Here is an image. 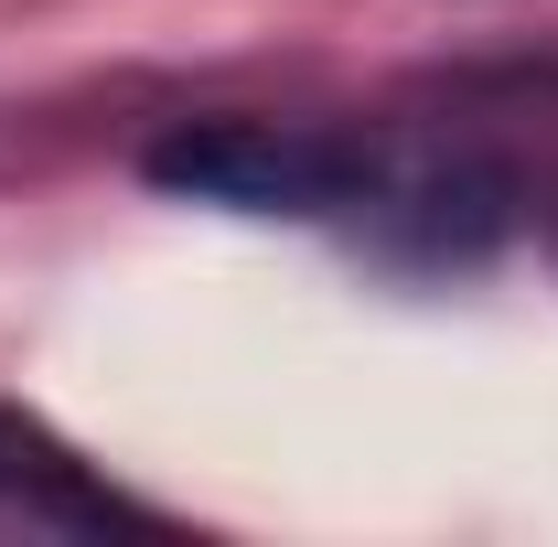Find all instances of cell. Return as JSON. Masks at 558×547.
Wrapping results in <instances>:
<instances>
[{
  "label": "cell",
  "mask_w": 558,
  "mask_h": 547,
  "mask_svg": "<svg viewBox=\"0 0 558 547\" xmlns=\"http://www.w3.org/2000/svg\"><path fill=\"white\" fill-rule=\"evenodd\" d=\"M376 150L333 130H290V119H183L172 139H150V183L194 194V205L236 215H365L376 194Z\"/></svg>",
  "instance_id": "1"
},
{
  "label": "cell",
  "mask_w": 558,
  "mask_h": 547,
  "mask_svg": "<svg viewBox=\"0 0 558 547\" xmlns=\"http://www.w3.org/2000/svg\"><path fill=\"white\" fill-rule=\"evenodd\" d=\"M0 505L54 515V526H108V515H130V494H108L65 440H44L33 418H11V409H0Z\"/></svg>",
  "instance_id": "2"
}]
</instances>
